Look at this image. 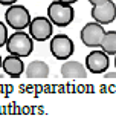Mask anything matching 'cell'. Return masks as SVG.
<instances>
[{
	"label": "cell",
	"mask_w": 116,
	"mask_h": 124,
	"mask_svg": "<svg viewBox=\"0 0 116 124\" xmlns=\"http://www.w3.org/2000/svg\"><path fill=\"white\" fill-rule=\"evenodd\" d=\"M60 2H64V3H69V5H73V3L78 2V0H60Z\"/></svg>",
	"instance_id": "17"
},
{
	"label": "cell",
	"mask_w": 116,
	"mask_h": 124,
	"mask_svg": "<svg viewBox=\"0 0 116 124\" xmlns=\"http://www.w3.org/2000/svg\"><path fill=\"white\" fill-rule=\"evenodd\" d=\"M115 68H116V55H115Z\"/></svg>",
	"instance_id": "19"
},
{
	"label": "cell",
	"mask_w": 116,
	"mask_h": 124,
	"mask_svg": "<svg viewBox=\"0 0 116 124\" xmlns=\"http://www.w3.org/2000/svg\"><path fill=\"white\" fill-rule=\"evenodd\" d=\"M109 54L104 52L102 49H93L90 51L86 57V68L92 74H102L107 72L110 66V58Z\"/></svg>",
	"instance_id": "7"
},
{
	"label": "cell",
	"mask_w": 116,
	"mask_h": 124,
	"mask_svg": "<svg viewBox=\"0 0 116 124\" xmlns=\"http://www.w3.org/2000/svg\"><path fill=\"white\" fill-rule=\"evenodd\" d=\"M2 69H3V72L6 75H9L11 78H18L25 72L26 68H25V63H23L22 57L9 54L8 57H5L3 61H2Z\"/></svg>",
	"instance_id": "9"
},
{
	"label": "cell",
	"mask_w": 116,
	"mask_h": 124,
	"mask_svg": "<svg viewBox=\"0 0 116 124\" xmlns=\"http://www.w3.org/2000/svg\"><path fill=\"white\" fill-rule=\"evenodd\" d=\"M104 2H107V0H89V3L92 5V6H96V5H101V3H104Z\"/></svg>",
	"instance_id": "15"
},
{
	"label": "cell",
	"mask_w": 116,
	"mask_h": 124,
	"mask_svg": "<svg viewBox=\"0 0 116 124\" xmlns=\"http://www.w3.org/2000/svg\"><path fill=\"white\" fill-rule=\"evenodd\" d=\"M105 32L107 31L104 29V25L93 20V22L86 23L83 26V29L80 32V39L83 41V45L87 47H99Z\"/></svg>",
	"instance_id": "4"
},
{
	"label": "cell",
	"mask_w": 116,
	"mask_h": 124,
	"mask_svg": "<svg viewBox=\"0 0 116 124\" xmlns=\"http://www.w3.org/2000/svg\"><path fill=\"white\" fill-rule=\"evenodd\" d=\"M101 49L109 55H116V31H107L101 43Z\"/></svg>",
	"instance_id": "12"
},
{
	"label": "cell",
	"mask_w": 116,
	"mask_h": 124,
	"mask_svg": "<svg viewBox=\"0 0 116 124\" xmlns=\"http://www.w3.org/2000/svg\"><path fill=\"white\" fill-rule=\"evenodd\" d=\"M9 39L8 35V25H5V22L0 20V47H3L6 45V41Z\"/></svg>",
	"instance_id": "13"
},
{
	"label": "cell",
	"mask_w": 116,
	"mask_h": 124,
	"mask_svg": "<svg viewBox=\"0 0 116 124\" xmlns=\"http://www.w3.org/2000/svg\"><path fill=\"white\" fill-rule=\"evenodd\" d=\"M14 3H17V0H0V5H3V6H11Z\"/></svg>",
	"instance_id": "14"
},
{
	"label": "cell",
	"mask_w": 116,
	"mask_h": 124,
	"mask_svg": "<svg viewBox=\"0 0 116 124\" xmlns=\"http://www.w3.org/2000/svg\"><path fill=\"white\" fill-rule=\"evenodd\" d=\"M25 74L28 78H46L49 77V66H47L46 61H41V60L31 61L26 66Z\"/></svg>",
	"instance_id": "11"
},
{
	"label": "cell",
	"mask_w": 116,
	"mask_h": 124,
	"mask_svg": "<svg viewBox=\"0 0 116 124\" xmlns=\"http://www.w3.org/2000/svg\"><path fill=\"white\" fill-rule=\"evenodd\" d=\"M104 77L105 78H116V72H105Z\"/></svg>",
	"instance_id": "16"
},
{
	"label": "cell",
	"mask_w": 116,
	"mask_h": 124,
	"mask_svg": "<svg viewBox=\"0 0 116 124\" xmlns=\"http://www.w3.org/2000/svg\"><path fill=\"white\" fill-rule=\"evenodd\" d=\"M47 17L51 18V22L55 26L64 28L69 26L75 18V9L72 8V5L60 2V0H54L47 6Z\"/></svg>",
	"instance_id": "2"
},
{
	"label": "cell",
	"mask_w": 116,
	"mask_h": 124,
	"mask_svg": "<svg viewBox=\"0 0 116 124\" xmlns=\"http://www.w3.org/2000/svg\"><path fill=\"white\" fill-rule=\"evenodd\" d=\"M87 68L84 64H81L80 61H73V60H66L61 64V77L69 78V80H75V78H86L87 77Z\"/></svg>",
	"instance_id": "10"
},
{
	"label": "cell",
	"mask_w": 116,
	"mask_h": 124,
	"mask_svg": "<svg viewBox=\"0 0 116 124\" xmlns=\"http://www.w3.org/2000/svg\"><path fill=\"white\" fill-rule=\"evenodd\" d=\"M2 61H3V58H2V55H0V69H2Z\"/></svg>",
	"instance_id": "18"
},
{
	"label": "cell",
	"mask_w": 116,
	"mask_h": 124,
	"mask_svg": "<svg viewBox=\"0 0 116 124\" xmlns=\"http://www.w3.org/2000/svg\"><path fill=\"white\" fill-rule=\"evenodd\" d=\"M29 34L35 41H46L52 39L54 34V23L49 17H34L29 23Z\"/></svg>",
	"instance_id": "6"
},
{
	"label": "cell",
	"mask_w": 116,
	"mask_h": 124,
	"mask_svg": "<svg viewBox=\"0 0 116 124\" xmlns=\"http://www.w3.org/2000/svg\"><path fill=\"white\" fill-rule=\"evenodd\" d=\"M5 47L9 54L26 58L34 51V39L25 31H15L12 35H9Z\"/></svg>",
	"instance_id": "1"
},
{
	"label": "cell",
	"mask_w": 116,
	"mask_h": 124,
	"mask_svg": "<svg viewBox=\"0 0 116 124\" xmlns=\"http://www.w3.org/2000/svg\"><path fill=\"white\" fill-rule=\"evenodd\" d=\"M31 20H32L31 14H29L28 8L23 5L14 3L11 6H8L6 12H5V22L14 31H25L26 28H29Z\"/></svg>",
	"instance_id": "3"
},
{
	"label": "cell",
	"mask_w": 116,
	"mask_h": 124,
	"mask_svg": "<svg viewBox=\"0 0 116 124\" xmlns=\"http://www.w3.org/2000/svg\"><path fill=\"white\" fill-rule=\"evenodd\" d=\"M92 18L95 22L101 23V25H110L116 18V5L113 0H107V2L92 6Z\"/></svg>",
	"instance_id": "8"
},
{
	"label": "cell",
	"mask_w": 116,
	"mask_h": 124,
	"mask_svg": "<svg viewBox=\"0 0 116 124\" xmlns=\"http://www.w3.org/2000/svg\"><path fill=\"white\" fill-rule=\"evenodd\" d=\"M51 54L55 57L57 60H69L72 54L75 52V45L72 39L66 34H58L51 39Z\"/></svg>",
	"instance_id": "5"
}]
</instances>
